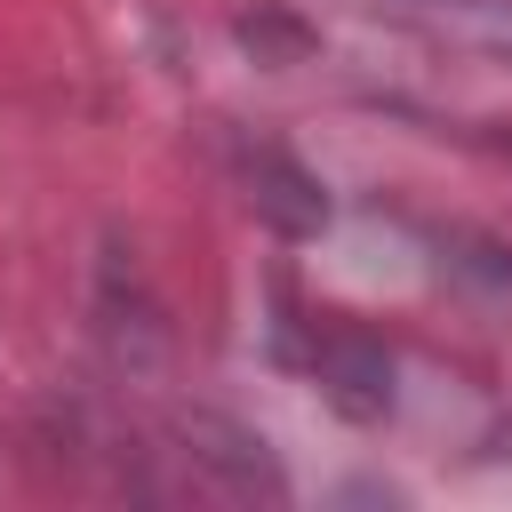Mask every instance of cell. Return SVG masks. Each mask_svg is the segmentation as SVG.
I'll use <instances>...</instances> for the list:
<instances>
[{
    "instance_id": "cell-1",
    "label": "cell",
    "mask_w": 512,
    "mask_h": 512,
    "mask_svg": "<svg viewBox=\"0 0 512 512\" xmlns=\"http://www.w3.org/2000/svg\"><path fill=\"white\" fill-rule=\"evenodd\" d=\"M168 440H176L184 472L208 496H224V504H280L288 496V472L264 448V432H248V424H232L216 408H176L168 416Z\"/></svg>"
},
{
    "instance_id": "cell-2",
    "label": "cell",
    "mask_w": 512,
    "mask_h": 512,
    "mask_svg": "<svg viewBox=\"0 0 512 512\" xmlns=\"http://www.w3.org/2000/svg\"><path fill=\"white\" fill-rule=\"evenodd\" d=\"M232 184H240V200H248V216L264 224V232H280V240H312V232H328V184L296 160V152H280V144H232Z\"/></svg>"
},
{
    "instance_id": "cell-3",
    "label": "cell",
    "mask_w": 512,
    "mask_h": 512,
    "mask_svg": "<svg viewBox=\"0 0 512 512\" xmlns=\"http://www.w3.org/2000/svg\"><path fill=\"white\" fill-rule=\"evenodd\" d=\"M312 376H320V400H328L344 424H384L392 400H400V368H392L384 336H368V328H352V320L320 328Z\"/></svg>"
},
{
    "instance_id": "cell-4",
    "label": "cell",
    "mask_w": 512,
    "mask_h": 512,
    "mask_svg": "<svg viewBox=\"0 0 512 512\" xmlns=\"http://www.w3.org/2000/svg\"><path fill=\"white\" fill-rule=\"evenodd\" d=\"M392 16L424 24L432 40L448 48H488V56H512V0H384Z\"/></svg>"
},
{
    "instance_id": "cell-5",
    "label": "cell",
    "mask_w": 512,
    "mask_h": 512,
    "mask_svg": "<svg viewBox=\"0 0 512 512\" xmlns=\"http://www.w3.org/2000/svg\"><path fill=\"white\" fill-rule=\"evenodd\" d=\"M232 40H240L256 64H272V72L312 64V48H320V32H312L304 16H288V8H248V16H232Z\"/></svg>"
}]
</instances>
